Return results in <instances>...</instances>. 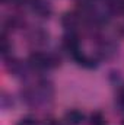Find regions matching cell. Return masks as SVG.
<instances>
[{"label": "cell", "mask_w": 124, "mask_h": 125, "mask_svg": "<svg viewBox=\"0 0 124 125\" xmlns=\"http://www.w3.org/2000/svg\"><path fill=\"white\" fill-rule=\"evenodd\" d=\"M32 10L39 16V18H48L51 15V6L48 1L44 0H31Z\"/></svg>", "instance_id": "cell-5"}, {"label": "cell", "mask_w": 124, "mask_h": 125, "mask_svg": "<svg viewBox=\"0 0 124 125\" xmlns=\"http://www.w3.org/2000/svg\"><path fill=\"white\" fill-rule=\"evenodd\" d=\"M10 48H12V45H10V42H9V39L6 38V35L3 33L1 35V52L6 55L9 51H10Z\"/></svg>", "instance_id": "cell-9"}, {"label": "cell", "mask_w": 124, "mask_h": 125, "mask_svg": "<svg viewBox=\"0 0 124 125\" xmlns=\"http://www.w3.org/2000/svg\"><path fill=\"white\" fill-rule=\"evenodd\" d=\"M29 65L34 68H51V67H57L60 64V58L56 57L54 54H45V52H39V51H34L29 54L28 58Z\"/></svg>", "instance_id": "cell-1"}, {"label": "cell", "mask_w": 124, "mask_h": 125, "mask_svg": "<svg viewBox=\"0 0 124 125\" xmlns=\"http://www.w3.org/2000/svg\"><path fill=\"white\" fill-rule=\"evenodd\" d=\"M63 48H64L69 54H72L73 58H74L79 52H82V51H80V41H79V36H77L74 32L67 33V35L63 38Z\"/></svg>", "instance_id": "cell-2"}, {"label": "cell", "mask_w": 124, "mask_h": 125, "mask_svg": "<svg viewBox=\"0 0 124 125\" xmlns=\"http://www.w3.org/2000/svg\"><path fill=\"white\" fill-rule=\"evenodd\" d=\"M28 41L35 47H41L48 42V33L44 29H34L28 33Z\"/></svg>", "instance_id": "cell-4"}, {"label": "cell", "mask_w": 124, "mask_h": 125, "mask_svg": "<svg viewBox=\"0 0 124 125\" xmlns=\"http://www.w3.org/2000/svg\"><path fill=\"white\" fill-rule=\"evenodd\" d=\"M91 125H107L101 112H93L91 115Z\"/></svg>", "instance_id": "cell-8"}, {"label": "cell", "mask_w": 124, "mask_h": 125, "mask_svg": "<svg viewBox=\"0 0 124 125\" xmlns=\"http://www.w3.org/2000/svg\"><path fill=\"white\" fill-rule=\"evenodd\" d=\"M123 125H124V122H123Z\"/></svg>", "instance_id": "cell-12"}, {"label": "cell", "mask_w": 124, "mask_h": 125, "mask_svg": "<svg viewBox=\"0 0 124 125\" xmlns=\"http://www.w3.org/2000/svg\"><path fill=\"white\" fill-rule=\"evenodd\" d=\"M85 119V115L82 111L79 109H70L69 112H66V121L70 125H79L83 122Z\"/></svg>", "instance_id": "cell-6"}, {"label": "cell", "mask_w": 124, "mask_h": 125, "mask_svg": "<svg viewBox=\"0 0 124 125\" xmlns=\"http://www.w3.org/2000/svg\"><path fill=\"white\" fill-rule=\"evenodd\" d=\"M18 125H38V122H37L34 118H22V119L18 122Z\"/></svg>", "instance_id": "cell-10"}, {"label": "cell", "mask_w": 124, "mask_h": 125, "mask_svg": "<svg viewBox=\"0 0 124 125\" xmlns=\"http://www.w3.org/2000/svg\"><path fill=\"white\" fill-rule=\"evenodd\" d=\"M79 22H80V13H76V12H67L62 18V25L70 32H73L77 28Z\"/></svg>", "instance_id": "cell-3"}, {"label": "cell", "mask_w": 124, "mask_h": 125, "mask_svg": "<svg viewBox=\"0 0 124 125\" xmlns=\"http://www.w3.org/2000/svg\"><path fill=\"white\" fill-rule=\"evenodd\" d=\"M99 54L105 58H110L115 54V45L112 42H108V41H102L101 45H99Z\"/></svg>", "instance_id": "cell-7"}, {"label": "cell", "mask_w": 124, "mask_h": 125, "mask_svg": "<svg viewBox=\"0 0 124 125\" xmlns=\"http://www.w3.org/2000/svg\"><path fill=\"white\" fill-rule=\"evenodd\" d=\"M118 102H120V103H121V105L124 106V87H123V90L120 92V97H118Z\"/></svg>", "instance_id": "cell-11"}]
</instances>
